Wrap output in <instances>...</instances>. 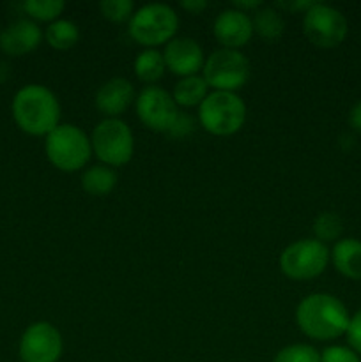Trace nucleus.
Returning <instances> with one entry per match:
<instances>
[{"mask_svg":"<svg viewBox=\"0 0 361 362\" xmlns=\"http://www.w3.org/2000/svg\"><path fill=\"white\" fill-rule=\"evenodd\" d=\"M301 332L315 341H331L347 332L350 315L345 304L331 293H310L296 308Z\"/></svg>","mask_w":361,"mask_h":362,"instance_id":"nucleus-1","label":"nucleus"},{"mask_svg":"<svg viewBox=\"0 0 361 362\" xmlns=\"http://www.w3.org/2000/svg\"><path fill=\"white\" fill-rule=\"evenodd\" d=\"M14 122L32 136H48L60 124V103L53 90L39 83H28L14 94Z\"/></svg>","mask_w":361,"mask_h":362,"instance_id":"nucleus-2","label":"nucleus"},{"mask_svg":"<svg viewBox=\"0 0 361 362\" xmlns=\"http://www.w3.org/2000/svg\"><path fill=\"white\" fill-rule=\"evenodd\" d=\"M127 25H130L127 28L130 35L138 45L145 48H156L176 37L179 16L168 4L151 2L138 7Z\"/></svg>","mask_w":361,"mask_h":362,"instance_id":"nucleus-3","label":"nucleus"},{"mask_svg":"<svg viewBox=\"0 0 361 362\" xmlns=\"http://www.w3.org/2000/svg\"><path fill=\"white\" fill-rule=\"evenodd\" d=\"M45 152L48 161L62 172H76L92 156L91 136L74 124H59L46 136Z\"/></svg>","mask_w":361,"mask_h":362,"instance_id":"nucleus-4","label":"nucleus"},{"mask_svg":"<svg viewBox=\"0 0 361 362\" xmlns=\"http://www.w3.org/2000/svg\"><path fill=\"white\" fill-rule=\"evenodd\" d=\"M198 120L207 133L230 136L243 127L246 105L237 92L212 90L198 106Z\"/></svg>","mask_w":361,"mask_h":362,"instance_id":"nucleus-5","label":"nucleus"},{"mask_svg":"<svg viewBox=\"0 0 361 362\" xmlns=\"http://www.w3.org/2000/svg\"><path fill=\"white\" fill-rule=\"evenodd\" d=\"M92 154L106 166H122L134 154V136L122 119H103L91 134Z\"/></svg>","mask_w":361,"mask_h":362,"instance_id":"nucleus-6","label":"nucleus"},{"mask_svg":"<svg viewBox=\"0 0 361 362\" xmlns=\"http://www.w3.org/2000/svg\"><path fill=\"white\" fill-rule=\"evenodd\" d=\"M251 66L241 49L219 48L205 57L202 76L209 88L223 92H237L250 80Z\"/></svg>","mask_w":361,"mask_h":362,"instance_id":"nucleus-7","label":"nucleus"},{"mask_svg":"<svg viewBox=\"0 0 361 362\" xmlns=\"http://www.w3.org/2000/svg\"><path fill=\"white\" fill-rule=\"evenodd\" d=\"M331 260L328 246L317 239H299L280 255V271L290 279L304 281L321 276Z\"/></svg>","mask_w":361,"mask_h":362,"instance_id":"nucleus-8","label":"nucleus"},{"mask_svg":"<svg viewBox=\"0 0 361 362\" xmlns=\"http://www.w3.org/2000/svg\"><path fill=\"white\" fill-rule=\"evenodd\" d=\"M349 25L345 16L329 4L315 2L303 14V34L319 48H335L347 37Z\"/></svg>","mask_w":361,"mask_h":362,"instance_id":"nucleus-9","label":"nucleus"},{"mask_svg":"<svg viewBox=\"0 0 361 362\" xmlns=\"http://www.w3.org/2000/svg\"><path fill=\"white\" fill-rule=\"evenodd\" d=\"M134 108L142 124L156 133L168 134L177 117L180 115L179 106L173 101L172 94L158 85H147L142 88L134 99Z\"/></svg>","mask_w":361,"mask_h":362,"instance_id":"nucleus-10","label":"nucleus"},{"mask_svg":"<svg viewBox=\"0 0 361 362\" xmlns=\"http://www.w3.org/2000/svg\"><path fill=\"white\" fill-rule=\"evenodd\" d=\"M18 352L21 362H57L64 352L62 334L50 322H34L21 334Z\"/></svg>","mask_w":361,"mask_h":362,"instance_id":"nucleus-11","label":"nucleus"},{"mask_svg":"<svg viewBox=\"0 0 361 362\" xmlns=\"http://www.w3.org/2000/svg\"><path fill=\"white\" fill-rule=\"evenodd\" d=\"M163 59H165L166 69L184 78L200 73L205 64V53L197 39L180 35L166 42L163 49Z\"/></svg>","mask_w":361,"mask_h":362,"instance_id":"nucleus-12","label":"nucleus"},{"mask_svg":"<svg viewBox=\"0 0 361 362\" xmlns=\"http://www.w3.org/2000/svg\"><path fill=\"white\" fill-rule=\"evenodd\" d=\"M212 32L222 48L239 49L246 45L253 35V23H251L250 14L237 11L234 7L223 9L216 16Z\"/></svg>","mask_w":361,"mask_h":362,"instance_id":"nucleus-13","label":"nucleus"},{"mask_svg":"<svg viewBox=\"0 0 361 362\" xmlns=\"http://www.w3.org/2000/svg\"><path fill=\"white\" fill-rule=\"evenodd\" d=\"M41 39L42 32L39 25L30 18H20L0 32V49L11 57L27 55L38 48Z\"/></svg>","mask_w":361,"mask_h":362,"instance_id":"nucleus-14","label":"nucleus"},{"mask_svg":"<svg viewBox=\"0 0 361 362\" xmlns=\"http://www.w3.org/2000/svg\"><path fill=\"white\" fill-rule=\"evenodd\" d=\"M137 99V90L127 78L115 76L106 80L96 92V108L106 119H117Z\"/></svg>","mask_w":361,"mask_h":362,"instance_id":"nucleus-15","label":"nucleus"},{"mask_svg":"<svg viewBox=\"0 0 361 362\" xmlns=\"http://www.w3.org/2000/svg\"><path fill=\"white\" fill-rule=\"evenodd\" d=\"M331 253V262L336 271L349 279H361V240L340 239L336 240Z\"/></svg>","mask_w":361,"mask_h":362,"instance_id":"nucleus-16","label":"nucleus"},{"mask_svg":"<svg viewBox=\"0 0 361 362\" xmlns=\"http://www.w3.org/2000/svg\"><path fill=\"white\" fill-rule=\"evenodd\" d=\"M209 94V85L204 80L202 74H193V76H184L180 78L176 83L172 92L173 101L177 106H200L202 101L207 98Z\"/></svg>","mask_w":361,"mask_h":362,"instance_id":"nucleus-17","label":"nucleus"},{"mask_svg":"<svg viewBox=\"0 0 361 362\" xmlns=\"http://www.w3.org/2000/svg\"><path fill=\"white\" fill-rule=\"evenodd\" d=\"M117 186V173L112 166L92 165L81 175V187L92 197H105Z\"/></svg>","mask_w":361,"mask_h":362,"instance_id":"nucleus-18","label":"nucleus"},{"mask_svg":"<svg viewBox=\"0 0 361 362\" xmlns=\"http://www.w3.org/2000/svg\"><path fill=\"white\" fill-rule=\"evenodd\" d=\"M251 23H253V32H257L265 41H276L285 30V20L275 6H262L253 11Z\"/></svg>","mask_w":361,"mask_h":362,"instance_id":"nucleus-19","label":"nucleus"},{"mask_svg":"<svg viewBox=\"0 0 361 362\" xmlns=\"http://www.w3.org/2000/svg\"><path fill=\"white\" fill-rule=\"evenodd\" d=\"M134 74L144 83H154L165 74L166 64L163 53L156 48H145L137 55L133 62Z\"/></svg>","mask_w":361,"mask_h":362,"instance_id":"nucleus-20","label":"nucleus"},{"mask_svg":"<svg viewBox=\"0 0 361 362\" xmlns=\"http://www.w3.org/2000/svg\"><path fill=\"white\" fill-rule=\"evenodd\" d=\"M46 42L55 49H69L80 41V27L73 20L59 18L48 23L45 30Z\"/></svg>","mask_w":361,"mask_h":362,"instance_id":"nucleus-21","label":"nucleus"},{"mask_svg":"<svg viewBox=\"0 0 361 362\" xmlns=\"http://www.w3.org/2000/svg\"><path fill=\"white\" fill-rule=\"evenodd\" d=\"M66 9L64 0H25L23 11L34 21H55Z\"/></svg>","mask_w":361,"mask_h":362,"instance_id":"nucleus-22","label":"nucleus"},{"mask_svg":"<svg viewBox=\"0 0 361 362\" xmlns=\"http://www.w3.org/2000/svg\"><path fill=\"white\" fill-rule=\"evenodd\" d=\"M343 230V221L335 212H321L314 221L315 239L321 243H329V240H340Z\"/></svg>","mask_w":361,"mask_h":362,"instance_id":"nucleus-23","label":"nucleus"},{"mask_svg":"<svg viewBox=\"0 0 361 362\" xmlns=\"http://www.w3.org/2000/svg\"><path fill=\"white\" fill-rule=\"evenodd\" d=\"M273 362H321V352L308 343H294L283 346Z\"/></svg>","mask_w":361,"mask_h":362,"instance_id":"nucleus-24","label":"nucleus"},{"mask_svg":"<svg viewBox=\"0 0 361 362\" xmlns=\"http://www.w3.org/2000/svg\"><path fill=\"white\" fill-rule=\"evenodd\" d=\"M99 11L106 20L113 23H122V21H130L137 9H134L133 0H101Z\"/></svg>","mask_w":361,"mask_h":362,"instance_id":"nucleus-25","label":"nucleus"},{"mask_svg":"<svg viewBox=\"0 0 361 362\" xmlns=\"http://www.w3.org/2000/svg\"><path fill=\"white\" fill-rule=\"evenodd\" d=\"M321 362H361V359L349 346L331 345L321 352Z\"/></svg>","mask_w":361,"mask_h":362,"instance_id":"nucleus-26","label":"nucleus"},{"mask_svg":"<svg viewBox=\"0 0 361 362\" xmlns=\"http://www.w3.org/2000/svg\"><path fill=\"white\" fill-rule=\"evenodd\" d=\"M345 336L347 341H349V349H353L357 356H361V310L354 317H350Z\"/></svg>","mask_w":361,"mask_h":362,"instance_id":"nucleus-27","label":"nucleus"},{"mask_svg":"<svg viewBox=\"0 0 361 362\" xmlns=\"http://www.w3.org/2000/svg\"><path fill=\"white\" fill-rule=\"evenodd\" d=\"M193 119H191L190 115H186V113H180L179 117H177L176 124L172 126V129L168 131V136H176V138H183L186 136V134H190L191 131H193Z\"/></svg>","mask_w":361,"mask_h":362,"instance_id":"nucleus-28","label":"nucleus"},{"mask_svg":"<svg viewBox=\"0 0 361 362\" xmlns=\"http://www.w3.org/2000/svg\"><path fill=\"white\" fill-rule=\"evenodd\" d=\"M315 4V0H278L275 2L276 9H285V11H294V13H306L311 6Z\"/></svg>","mask_w":361,"mask_h":362,"instance_id":"nucleus-29","label":"nucleus"},{"mask_svg":"<svg viewBox=\"0 0 361 362\" xmlns=\"http://www.w3.org/2000/svg\"><path fill=\"white\" fill-rule=\"evenodd\" d=\"M179 6L183 7V9L190 11V13L198 14V13H202L204 9H207L209 2L207 0H180Z\"/></svg>","mask_w":361,"mask_h":362,"instance_id":"nucleus-30","label":"nucleus"},{"mask_svg":"<svg viewBox=\"0 0 361 362\" xmlns=\"http://www.w3.org/2000/svg\"><path fill=\"white\" fill-rule=\"evenodd\" d=\"M264 4L260 0H234L232 7L237 11H243L248 14V11H257L258 7H262Z\"/></svg>","mask_w":361,"mask_h":362,"instance_id":"nucleus-31","label":"nucleus"},{"mask_svg":"<svg viewBox=\"0 0 361 362\" xmlns=\"http://www.w3.org/2000/svg\"><path fill=\"white\" fill-rule=\"evenodd\" d=\"M349 124L350 127H354V129L357 131V133H361V101H357L356 105L350 108Z\"/></svg>","mask_w":361,"mask_h":362,"instance_id":"nucleus-32","label":"nucleus"}]
</instances>
